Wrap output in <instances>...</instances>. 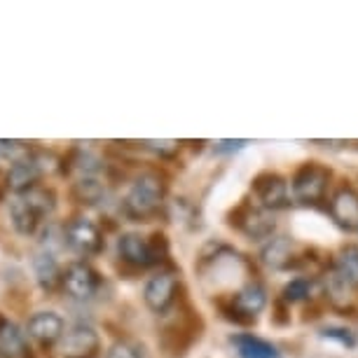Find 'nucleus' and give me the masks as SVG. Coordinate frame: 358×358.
<instances>
[{"label": "nucleus", "instance_id": "obj_16", "mask_svg": "<svg viewBox=\"0 0 358 358\" xmlns=\"http://www.w3.org/2000/svg\"><path fill=\"white\" fill-rule=\"evenodd\" d=\"M0 351L8 358H31L26 333L5 314H0Z\"/></svg>", "mask_w": 358, "mask_h": 358}, {"label": "nucleus", "instance_id": "obj_8", "mask_svg": "<svg viewBox=\"0 0 358 358\" xmlns=\"http://www.w3.org/2000/svg\"><path fill=\"white\" fill-rule=\"evenodd\" d=\"M178 293V276L171 272H159L148 279L143 288V302L155 314H164L173 305Z\"/></svg>", "mask_w": 358, "mask_h": 358}, {"label": "nucleus", "instance_id": "obj_13", "mask_svg": "<svg viewBox=\"0 0 358 358\" xmlns=\"http://www.w3.org/2000/svg\"><path fill=\"white\" fill-rule=\"evenodd\" d=\"M328 211L337 227L347 229V232H354V229H358V192L351 190L349 185H342L340 190L330 197Z\"/></svg>", "mask_w": 358, "mask_h": 358}, {"label": "nucleus", "instance_id": "obj_18", "mask_svg": "<svg viewBox=\"0 0 358 358\" xmlns=\"http://www.w3.org/2000/svg\"><path fill=\"white\" fill-rule=\"evenodd\" d=\"M33 274H36L38 286L43 290H54L57 283H62V267H59L57 255L52 251H38L33 255Z\"/></svg>", "mask_w": 358, "mask_h": 358}, {"label": "nucleus", "instance_id": "obj_28", "mask_svg": "<svg viewBox=\"0 0 358 358\" xmlns=\"http://www.w3.org/2000/svg\"><path fill=\"white\" fill-rule=\"evenodd\" d=\"M244 145H248V141H218L215 143V152H236Z\"/></svg>", "mask_w": 358, "mask_h": 358}, {"label": "nucleus", "instance_id": "obj_25", "mask_svg": "<svg viewBox=\"0 0 358 358\" xmlns=\"http://www.w3.org/2000/svg\"><path fill=\"white\" fill-rule=\"evenodd\" d=\"M321 335L323 337H328V340H335L337 344H342V347H347V349H354L356 344H358V337L351 333V330L347 328H335V326H330L326 330H321Z\"/></svg>", "mask_w": 358, "mask_h": 358}, {"label": "nucleus", "instance_id": "obj_21", "mask_svg": "<svg viewBox=\"0 0 358 358\" xmlns=\"http://www.w3.org/2000/svg\"><path fill=\"white\" fill-rule=\"evenodd\" d=\"M333 267L351 283V286L358 288V246H344Z\"/></svg>", "mask_w": 358, "mask_h": 358}, {"label": "nucleus", "instance_id": "obj_1", "mask_svg": "<svg viewBox=\"0 0 358 358\" xmlns=\"http://www.w3.org/2000/svg\"><path fill=\"white\" fill-rule=\"evenodd\" d=\"M166 185L157 173H141L131 183L129 192L122 199V211L127 218L143 220L157 211L164 201Z\"/></svg>", "mask_w": 358, "mask_h": 358}, {"label": "nucleus", "instance_id": "obj_12", "mask_svg": "<svg viewBox=\"0 0 358 358\" xmlns=\"http://www.w3.org/2000/svg\"><path fill=\"white\" fill-rule=\"evenodd\" d=\"M117 255L120 260L131 267H152L157 265L150 246V239L141 236L138 232H124L117 239Z\"/></svg>", "mask_w": 358, "mask_h": 358}, {"label": "nucleus", "instance_id": "obj_14", "mask_svg": "<svg viewBox=\"0 0 358 358\" xmlns=\"http://www.w3.org/2000/svg\"><path fill=\"white\" fill-rule=\"evenodd\" d=\"M45 173V169L40 166V162L36 155H26L24 159L15 162L8 171V185L15 190L17 194H24L26 190L38 185L40 176Z\"/></svg>", "mask_w": 358, "mask_h": 358}, {"label": "nucleus", "instance_id": "obj_10", "mask_svg": "<svg viewBox=\"0 0 358 358\" xmlns=\"http://www.w3.org/2000/svg\"><path fill=\"white\" fill-rule=\"evenodd\" d=\"M64 358H96L99 356V333L87 323H78L69 333H64Z\"/></svg>", "mask_w": 358, "mask_h": 358}, {"label": "nucleus", "instance_id": "obj_11", "mask_svg": "<svg viewBox=\"0 0 358 358\" xmlns=\"http://www.w3.org/2000/svg\"><path fill=\"white\" fill-rule=\"evenodd\" d=\"M323 288H326V297H328L330 305H333V309H337V312H342V314L354 316L358 288L351 286V283L344 279L335 267H328L326 279H323Z\"/></svg>", "mask_w": 358, "mask_h": 358}, {"label": "nucleus", "instance_id": "obj_4", "mask_svg": "<svg viewBox=\"0 0 358 358\" xmlns=\"http://www.w3.org/2000/svg\"><path fill=\"white\" fill-rule=\"evenodd\" d=\"M229 225L246 234L248 239H267L274 234L276 220L274 213L262 206H253L251 201H241L239 206L229 213Z\"/></svg>", "mask_w": 358, "mask_h": 358}, {"label": "nucleus", "instance_id": "obj_6", "mask_svg": "<svg viewBox=\"0 0 358 358\" xmlns=\"http://www.w3.org/2000/svg\"><path fill=\"white\" fill-rule=\"evenodd\" d=\"M62 286L73 300H92L101 288V276L90 262H71L62 272Z\"/></svg>", "mask_w": 358, "mask_h": 358}, {"label": "nucleus", "instance_id": "obj_7", "mask_svg": "<svg viewBox=\"0 0 358 358\" xmlns=\"http://www.w3.org/2000/svg\"><path fill=\"white\" fill-rule=\"evenodd\" d=\"M253 194L260 201L262 208L276 211V208H286L290 204V192L286 178L274 171H262L253 178Z\"/></svg>", "mask_w": 358, "mask_h": 358}, {"label": "nucleus", "instance_id": "obj_23", "mask_svg": "<svg viewBox=\"0 0 358 358\" xmlns=\"http://www.w3.org/2000/svg\"><path fill=\"white\" fill-rule=\"evenodd\" d=\"M106 187L103 183L96 178V176H87V178H80L76 183V197L83 201V204H96L103 197Z\"/></svg>", "mask_w": 358, "mask_h": 358}, {"label": "nucleus", "instance_id": "obj_2", "mask_svg": "<svg viewBox=\"0 0 358 358\" xmlns=\"http://www.w3.org/2000/svg\"><path fill=\"white\" fill-rule=\"evenodd\" d=\"M330 178H333V171L328 166L319 164V162H307L295 171L293 180H290V192H293L295 201L314 206L326 199Z\"/></svg>", "mask_w": 358, "mask_h": 358}, {"label": "nucleus", "instance_id": "obj_15", "mask_svg": "<svg viewBox=\"0 0 358 358\" xmlns=\"http://www.w3.org/2000/svg\"><path fill=\"white\" fill-rule=\"evenodd\" d=\"M260 258L267 267L279 269V272H283V269H295L302 262L297 260V255L293 251V241L288 236H274V239H269V244L262 248Z\"/></svg>", "mask_w": 358, "mask_h": 358}, {"label": "nucleus", "instance_id": "obj_20", "mask_svg": "<svg viewBox=\"0 0 358 358\" xmlns=\"http://www.w3.org/2000/svg\"><path fill=\"white\" fill-rule=\"evenodd\" d=\"M19 197L24 199V204L29 206L40 220L50 218L54 213V208H57V194H54V190H50V187L36 185V187H31V190H26L24 194H19Z\"/></svg>", "mask_w": 358, "mask_h": 358}, {"label": "nucleus", "instance_id": "obj_29", "mask_svg": "<svg viewBox=\"0 0 358 358\" xmlns=\"http://www.w3.org/2000/svg\"><path fill=\"white\" fill-rule=\"evenodd\" d=\"M0 358H8V356H5V354H3V351H0Z\"/></svg>", "mask_w": 358, "mask_h": 358}, {"label": "nucleus", "instance_id": "obj_26", "mask_svg": "<svg viewBox=\"0 0 358 358\" xmlns=\"http://www.w3.org/2000/svg\"><path fill=\"white\" fill-rule=\"evenodd\" d=\"M106 358H141V351L136 349V344H131L127 340H117L108 347Z\"/></svg>", "mask_w": 358, "mask_h": 358}, {"label": "nucleus", "instance_id": "obj_5", "mask_svg": "<svg viewBox=\"0 0 358 358\" xmlns=\"http://www.w3.org/2000/svg\"><path fill=\"white\" fill-rule=\"evenodd\" d=\"M64 241L69 244L71 251H76L78 255H85V258L99 255L106 246L99 225L92 222L90 218H73L69 225L64 227Z\"/></svg>", "mask_w": 358, "mask_h": 358}, {"label": "nucleus", "instance_id": "obj_24", "mask_svg": "<svg viewBox=\"0 0 358 358\" xmlns=\"http://www.w3.org/2000/svg\"><path fill=\"white\" fill-rule=\"evenodd\" d=\"M29 155V148H26L22 141H0V162H15L24 159Z\"/></svg>", "mask_w": 358, "mask_h": 358}, {"label": "nucleus", "instance_id": "obj_17", "mask_svg": "<svg viewBox=\"0 0 358 358\" xmlns=\"http://www.w3.org/2000/svg\"><path fill=\"white\" fill-rule=\"evenodd\" d=\"M229 344L236 349L239 358H281V351L272 342L255 337L251 333H239L229 337Z\"/></svg>", "mask_w": 358, "mask_h": 358}, {"label": "nucleus", "instance_id": "obj_9", "mask_svg": "<svg viewBox=\"0 0 358 358\" xmlns=\"http://www.w3.org/2000/svg\"><path fill=\"white\" fill-rule=\"evenodd\" d=\"M66 323L62 319V314L52 312V309H43V312H36L26 323V333H29L31 340H36L43 347H52L64 337Z\"/></svg>", "mask_w": 358, "mask_h": 358}, {"label": "nucleus", "instance_id": "obj_3", "mask_svg": "<svg viewBox=\"0 0 358 358\" xmlns=\"http://www.w3.org/2000/svg\"><path fill=\"white\" fill-rule=\"evenodd\" d=\"M265 307H267V288L258 279L244 283V286L229 297L227 305L220 302L222 314L234 323H255V316Z\"/></svg>", "mask_w": 358, "mask_h": 358}, {"label": "nucleus", "instance_id": "obj_27", "mask_svg": "<svg viewBox=\"0 0 358 358\" xmlns=\"http://www.w3.org/2000/svg\"><path fill=\"white\" fill-rule=\"evenodd\" d=\"M143 148L155 155H162V157H171L178 152L180 143L178 141H143Z\"/></svg>", "mask_w": 358, "mask_h": 358}, {"label": "nucleus", "instance_id": "obj_19", "mask_svg": "<svg viewBox=\"0 0 358 358\" xmlns=\"http://www.w3.org/2000/svg\"><path fill=\"white\" fill-rule=\"evenodd\" d=\"M10 222H12V227L17 229V234L33 236L38 232V227H40V222H43V220H40L38 215L24 204V199L17 194V197L10 201Z\"/></svg>", "mask_w": 358, "mask_h": 358}, {"label": "nucleus", "instance_id": "obj_22", "mask_svg": "<svg viewBox=\"0 0 358 358\" xmlns=\"http://www.w3.org/2000/svg\"><path fill=\"white\" fill-rule=\"evenodd\" d=\"M314 293V281L307 279V276H297L290 283L283 286L281 300L283 302H300V300H312Z\"/></svg>", "mask_w": 358, "mask_h": 358}]
</instances>
